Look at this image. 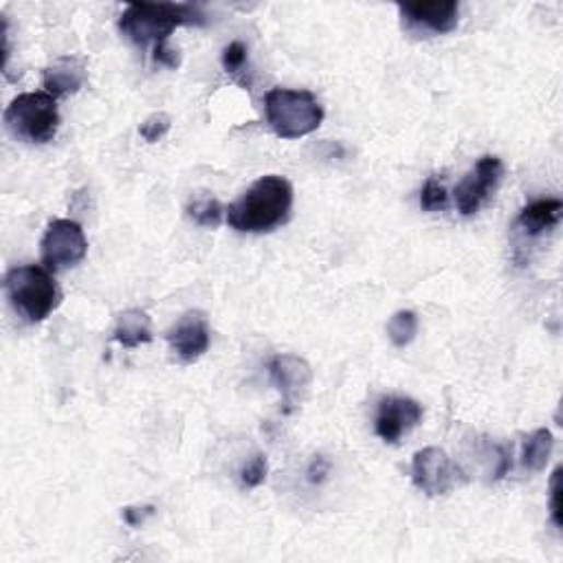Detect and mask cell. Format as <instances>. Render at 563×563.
I'll use <instances>...</instances> for the list:
<instances>
[{
  "mask_svg": "<svg viewBox=\"0 0 563 563\" xmlns=\"http://www.w3.org/2000/svg\"><path fill=\"white\" fill-rule=\"evenodd\" d=\"M208 14L195 3H130L119 16V32L139 47H154V60L167 69L178 67V54L167 38L178 27H206Z\"/></svg>",
  "mask_w": 563,
  "mask_h": 563,
  "instance_id": "6da1fadb",
  "label": "cell"
},
{
  "mask_svg": "<svg viewBox=\"0 0 563 563\" xmlns=\"http://www.w3.org/2000/svg\"><path fill=\"white\" fill-rule=\"evenodd\" d=\"M291 210L293 185L284 176L267 174L225 210V219L238 234H269L289 221Z\"/></svg>",
  "mask_w": 563,
  "mask_h": 563,
  "instance_id": "7a4b0ae2",
  "label": "cell"
},
{
  "mask_svg": "<svg viewBox=\"0 0 563 563\" xmlns=\"http://www.w3.org/2000/svg\"><path fill=\"white\" fill-rule=\"evenodd\" d=\"M5 293L16 313L30 324L45 321L62 304V291L54 273L38 265L10 269L5 275Z\"/></svg>",
  "mask_w": 563,
  "mask_h": 563,
  "instance_id": "3957f363",
  "label": "cell"
},
{
  "mask_svg": "<svg viewBox=\"0 0 563 563\" xmlns=\"http://www.w3.org/2000/svg\"><path fill=\"white\" fill-rule=\"evenodd\" d=\"M269 128L280 139H300L315 132L324 121V108L310 91L273 89L265 97Z\"/></svg>",
  "mask_w": 563,
  "mask_h": 563,
  "instance_id": "277c9868",
  "label": "cell"
},
{
  "mask_svg": "<svg viewBox=\"0 0 563 563\" xmlns=\"http://www.w3.org/2000/svg\"><path fill=\"white\" fill-rule=\"evenodd\" d=\"M5 124L16 139L49 143L60 128V110L49 93H23L5 110Z\"/></svg>",
  "mask_w": 563,
  "mask_h": 563,
  "instance_id": "5b68a950",
  "label": "cell"
},
{
  "mask_svg": "<svg viewBox=\"0 0 563 563\" xmlns=\"http://www.w3.org/2000/svg\"><path fill=\"white\" fill-rule=\"evenodd\" d=\"M40 251H43V265L51 273H60L80 265L89 251V243L82 225L67 219L54 221L43 236Z\"/></svg>",
  "mask_w": 563,
  "mask_h": 563,
  "instance_id": "8992f818",
  "label": "cell"
},
{
  "mask_svg": "<svg viewBox=\"0 0 563 563\" xmlns=\"http://www.w3.org/2000/svg\"><path fill=\"white\" fill-rule=\"evenodd\" d=\"M504 176V163L497 156H482L473 169L456 185V206L462 216H473L493 197Z\"/></svg>",
  "mask_w": 563,
  "mask_h": 563,
  "instance_id": "52a82bcc",
  "label": "cell"
},
{
  "mask_svg": "<svg viewBox=\"0 0 563 563\" xmlns=\"http://www.w3.org/2000/svg\"><path fill=\"white\" fill-rule=\"evenodd\" d=\"M460 469L438 447H425L412 458V482L430 497L447 495L458 484Z\"/></svg>",
  "mask_w": 563,
  "mask_h": 563,
  "instance_id": "ba28073f",
  "label": "cell"
},
{
  "mask_svg": "<svg viewBox=\"0 0 563 563\" xmlns=\"http://www.w3.org/2000/svg\"><path fill=\"white\" fill-rule=\"evenodd\" d=\"M267 367H269L271 384L282 395L284 414H291L304 401L313 384L310 365L295 354H275Z\"/></svg>",
  "mask_w": 563,
  "mask_h": 563,
  "instance_id": "9c48e42d",
  "label": "cell"
},
{
  "mask_svg": "<svg viewBox=\"0 0 563 563\" xmlns=\"http://www.w3.org/2000/svg\"><path fill=\"white\" fill-rule=\"evenodd\" d=\"M165 339L169 350L176 354L180 363H195L199 361L212 343V330L206 313L201 310H187L167 332Z\"/></svg>",
  "mask_w": 563,
  "mask_h": 563,
  "instance_id": "30bf717a",
  "label": "cell"
},
{
  "mask_svg": "<svg viewBox=\"0 0 563 563\" xmlns=\"http://www.w3.org/2000/svg\"><path fill=\"white\" fill-rule=\"evenodd\" d=\"M403 25L410 32H430L436 36L451 34L458 27L460 8L454 0H432V3H401Z\"/></svg>",
  "mask_w": 563,
  "mask_h": 563,
  "instance_id": "8fae6325",
  "label": "cell"
},
{
  "mask_svg": "<svg viewBox=\"0 0 563 563\" xmlns=\"http://www.w3.org/2000/svg\"><path fill=\"white\" fill-rule=\"evenodd\" d=\"M423 421V408L414 399L408 397H388L379 403L374 432L390 445L399 443L406 434H410Z\"/></svg>",
  "mask_w": 563,
  "mask_h": 563,
  "instance_id": "7c38bea8",
  "label": "cell"
},
{
  "mask_svg": "<svg viewBox=\"0 0 563 563\" xmlns=\"http://www.w3.org/2000/svg\"><path fill=\"white\" fill-rule=\"evenodd\" d=\"M89 80L86 62L78 56H62L43 73V84L51 97H69L82 91Z\"/></svg>",
  "mask_w": 563,
  "mask_h": 563,
  "instance_id": "4fadbf2b",
  "label": "cell"
},
{
  "mask_svg": "<svg viewBox=\"0 0 563 563\" xmlns=\"http://www.w3.org/2000/svg\"><path fill=\"white\" fill-rule=\"evenodd\" d=\"M561 216H563V203L559 199H539V201L528 203L519 212L517 227L526 236L537 238V236H543L550 230H554L559 225Z\"/></svg>",
  "mask_w": 563,
  "mask_h": 563,
  "instance_id": "5bb4252c",
  "label": "cell"
},
{
  "mask_svg": "<svg viewBox=\"0 0 563 563\" xmlns=\"http://www.w3.org/2000/svg\"><path fill=\"white\" fill-rule=\"evenodd\" d=\"M113 339L128 350L150 343L152 341V321H150L148 313L141 308H130V310L121 313L117 317Z\"/></svg>",
  "mask_w": 563,
  "mask_h": 563,
  "instance_id": "9a60e30c",
  "label": "cell"
},
{
  "mask_svg": "<svg viewBox=\"0 0 563 563\" xmlns=\"http://www.w3.org/2000/svg\"><path fill=\"white\" fill-rule=\"evenodd\" d=\"M552 447H554V438H552V432L541 427V430H535L526 443H524V451H521V467L532 471V473H539L546 469L550 456H552Z\"/></svg>",
  "mask_w": 563,
  "mask_h": 563,
  "instance_id": "2e32d148",
  "label": "cell"
},
{
  "mask_svg": "<svg viewBox=\"0 0 563 563\" xmlns=\"http://www.w3.org/2000/svg\"><path fill=\"white\" fill-rule=\"evenodd\" d=\"M223 69L227 75H232L243 89H251L254 78H251V67H249V51L247 45L241 40L230 43L223 49Z\"/></svg>",
  "mask_w": 563,
  "mask_h": 563,
  "instance_id": "e0dca14e",
  "label": "cell"
},
{
  "mask_svg": "<svg viewBox=\"0 0 563 563\" xmlns=\"http://www.w3.org/2000/svg\"><path fill=\"white\" fill-rule=\"evenodd\" d=\"M187 216H190L201 227L216 230L223 223L225 208L214 197H197V199H192L190 206H187Z\"/></svg>",
  "mask_w": 563,
  "mask_h": 563,
  "instance_id": "ac0fdd59",
  "label": "cell"
},
{
  "mask_svg": "<svg viewBox=\"0 0 563 563\" xmlns=\"http://www.w3.org/2000/svg\"><path fill=\"white\" fill-rule=\"evenodd\" d=\"M419 315L414 310H399L388 321V337L397 348H406L417 339Z\"/></svg>",
  "mask_w": 563,
  "mask_h": 563,
  "instance_id": "d6986e66",
  "label": "cell"
},
{
  "mask_svg": "<svg viewBox=\"0 0 563 563\" xmlns=\"http://www.w3.org/2000/svg\"><path fill=\"white\" fill-rule=\"evenodd\" d=\"M421 208L425 212H445L449 208L447 187L436 176H430L427 183L423 185V190H421Z\"/></svg>",
  "mask_w": 563,
  "mask_h": 563,
  "instance_id": "ffe728a7",
  "label": "cell"
},
{
  "mask_svg": "<svg viewBox=\"0 0 563 563\" xmlns=\"http://www.w3.org/2000/svg\"><path fill=\"white\" fill-rule=\"evenodd\" d=\"M269 473V460L265 454H256L249 462H245V467L241 469V484L245 489H258L260 484H265Z\"/></svg>",
  "mask_w": 563,
  "mask_h": 563,
  "instance_id": "44dd1931",
  "label": "cell"
},
{
  "mask_svg": "<svg viewBox=\"0 0 563 563\" xmlns=\"http://www.w3.org/2000/svg\"><path fill=\"white\" fill-rule=\"evenodd\" d=\"M172 119L167 113H152L139 128V134L148 141V143H156L161 141L167 132H169Z\"/></svg>",
  "mask_w": 563,
  "mask_h": 563,
  "instance_id": "7402d4cb",
  "label": "cell"
},
{
  "mask_svg": "<svg viewBox=\"0 0 563 563\" xmlns=\"http://www.w3.org/2000/svg\"><path fill=\"white\" fill-rule=\"evenodd\" d=\"M550 513H552L554 526L561 528L563 526V519H561V467H556L550 478Z\"/></svg>",
  "mask_w": 563,
  "mask_h": 563,
  "instance_id": "603a6c76",
  "label": "cell"
},
{
  "mask_svg": "<svg viewBox=\"0 0 563 563\" xmlns=\"http://www.w3.org/2000/svg\"><path fill=\"white\" fill-rule=\"evenodd\" d=\"M152 515H154V506H126L124 508V521L132 528L143 526L145 519Z\"/></svg>",
  "mask_w": 563,
  "mask_h": 563,
  "instance_id": "cb8c5ba5",
  "label": "cell"
},
{
  "mask_svg": "<svg viewBox=\"0 0 563 563\" xmlns=\"http://www.w3.org/2000/svg\"><path fill=\"white\" fill-rule=\"evenodd\" d=\"M328 471H330V462H328L324 456H315L313 462L308 465V471H306L308 482H310V484H321V482L326 480Z\"/></svg>",
  "mask_w": 563,
  "mask_h": 563,
  "instance_id": "d4e9b609",
  "label": "cell"
}]
</instances>
